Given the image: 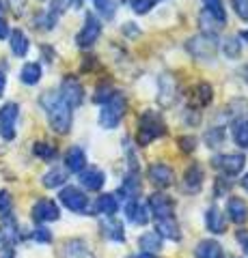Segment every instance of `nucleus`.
<instances>
[{
    "mask_svg": "<svg viewBox=\"0 0 248 258\" xmlns=\"http://www.w3.org/2000/svg\"><path fill=\"white\" fill-rule=\"evenodd\" d=\"M39 103H41V108L45 110L47 123H50L54 132L63 134V136L69 134L71 123H74V114H71V108L59 97V93H54V91L43 93Z\"/></svg>",
    "mask_w": 248,
    "mask_h": 258,
    "instance_id": "nucleus-1",
    "label": "nucleus"
},
{
    "mask_svg": "<svg viewBox=\"0 0 248 258\" xmlns=\"http://www.w3.org/2000/svg\"><path fill=\"white\" fill-rule=\"evenodd\" d=\"M166 134V123L160 112L156 110H145L138 118V132H136V142L140 144V147H147L154 140L162 138Z\"/></svg>",
    "mask_w": 248,
    "mask_h": 258,
    "instance_id": "nucleus-2",
    "label": "nucleus"
},
{
    "mask_svg": "<svg viewBox=\"0 0 248 258\" xmlns=\"http://www.w3.org/2000/svg\"><path fill=\"white\" fill-rule=\"evenodd\" d=\"M125 110H127V99L123 93H115L110 99L102 106V112H100V125L104 129H115L121 118L125 116Z\"/></svg>",
    "mask_w": 248,
    "mask_h": 258,
    "instance_id": "nucleus-3",
    "label": "nucleus"
},
{
    "mask_svg": "<svg viewBox=\"0 0 248 258\" xmlns=\"http://www.w3.org/2000/svg\"><path fill=\"white\" fill-rule=\"evenodd\" d=\"M186 50L194 56L196 60H214L216 54H218V39L214 35L201 32V35H194L188 39Z\"/></svg>",
    "mask_w": 248,
    "mask_h": 258,
    "instance_id": "nucleus-4",
    "label": "nucleus"
},
{
    "mask_svg": "<svg viewBox=\"0 0 248 258\" xmlns=\"http://www.w3.org/2000/svg\"><path fill=\"white\" fill-rule=\"evenodd\" d=\"M100 35H102V22L97 20V15L86 13L82 28H80V32L76 35V45L82 47V50H86V47H93L95 43H97Z\"/></svg>",
    "mask_w": 248,
    "mask_h": 258,
    "instance_id": "nucleus-5",
    "label": "nucleus"
},
{
    "mask_svg": "<svg viewBox=\"0 0 248 258\" xmlns=\"http://www.w3.org/2000/svg\"><path fill=\"white\" fill-rule=\"evenodd\" d=\"M59 97L67 103L69 108H78L84 101V86L80 84V80L76 76H65L61 80Z\"/></svg>",
    "mask_w": 248,
    "mask_h": 258,
    "instance_id": "nucleus-6",
    "label": "nucleus"
},
{
    "mask_svg": "<svg viewBox=\"0 0 248 258\" xmlns=\"http://www.w3.org/2000/svg\"><path fill=\"white\" fill-rule=\"evenodd\" d=\"M212 164L216 170H220L222 174L227 176H237L239 172L244 170L246 166V157L242 153H222V155H216L212 159Z\"/></svg>",
    "mask_w": 248,
    "mask_h": 258,
    "instance_id": "nucleus-7",
    "label": "nucleus"
},
{
    "mask_svg": "<svg viewBox=\"0 0 248 258\" xmlns=\"http://www.w3.org/2000/svg\"><path fill=\"white\" fill-rule=\"evenodd\" d=\"M59 200L61 205L69 209V211L74 213H86V209H89V198H86L84 191H80L78 187H63L61 194H59Z\"/></svg>",
    "mask_w": 248,
    "mask_h": 258,
    "instance_id": "nucleus-8",
    "label": "nucleus"
},
{
    "mask_svg": "<svg viewBox=\"0 0 248 258\" xmlns=\"http://www.w3.org/2000/svg\"><path fill=\"white\" fill-rule=\"evenodd\" d=\"M20 116V106L15 101H9L0 108V136L5 140H13L15 138V123Z\"/></svg>",
    "mask_w": 248,
    "mask_h": 258,
    "instance_id": "nucleus-9",
    "label": "nucleus"
},
{
    "mask_svg": "<svg viewBox=\"0 0 248 258\" xmlns=\"http://www.w3.org/2000/svg\"><path fill=\"white\" fill-rule=\"evenodd\" d=\"M147 207L151 215L156 217V220H164V217H173V211H175V203L171 196H166V194H151L147 198Z\"/></svg>",
    "mask_w": 248,
    "mask_h": 258,
    "instance_id": "nucleus-10",
    "label": "nucleus"
},
{
    "mask_svg": "<svg viewBox=\"0 0 248 258\" xmlns=\"http://www.w3.org/2000/svg\"><path fill=\"white\" fill-rule=\"evenodd\" d=\"M61 217V209L59 205L50 198H41L37 200L35 207H33V220L39 224H45V222H57Z\"/></svg>",
    "mask_w": 248,
    "mask_h": 258,
    "instance_id": "nucleus-11",
    "label": "nucleus"
},
{
    "mask_svg": "<svg viewBox=\"0 0 248 258\" xmlns=\"http://www.w3.org/2000/svg\"><path fill=\"white\" fill-rule=\"evenodd\" d=\"M147 174H149L151 183L158 185V187H171L173 181H175L173 168L169 164H162V161H158V164H151Z\"/></svg>",
    "mask_w": 248,
    "mask_h": 258,
    "instance_id": "nucleus-12",
    "label": "nucleus"
},
{
    "mask_svg": "<svg viewBox=\"0 0 248 258\" xmlns=\"http://www.w3.org/2000/svg\"><path fill=\"white\" fill-rule=\"evenodd\" d=\"M203 179H205V172L199 164H192L188 166V170L183 172V179H181V189L186 194H196L201 191L203 187Z\"/></svg>",
    "mask_w": 248,
    "mask_h": 258,
    "instance_id": "nucleus-13",
    "label": "nucleus"
},
{
    "mask_svg": "<svg viewBox=\"0 0 248 258\" xmlns=\"http://www.w3.org/2000/svg\"><path fill=\"white\" fill-rule=\"evenodd\" d=\"M188 101H190V106L194 108V110L207 108V106H210V103L214 101V88H212L210 84H207V82L196 84V86L190 91Z\"/></svg>",
    "mask_w": 248,
    "mask_h": 258,
    "instance_id": "nucleus-14",
    "label": "nucleus"
},
{
    "mask_svg": "<svg viewBox=\"0 0 248 258\" xmlns=\"http://www.w3.org/2000/svg\"><path fill=\"white\" fill-rule=\"evenodd\" d=\"M80 176V185H82L84 189H89V191H97L104 187V183H106V174H104L100 168H84L82 172H78Z\"/></svg>",
    "mask_w": 248,
    "mask_h": 258,
    "instance_id": "nucleus-15",
    "label": "nucleus"
},
{
    "mask_svg": "<svg viewBox=\"0 0 248 258\" xmlns=\"http://www.w3.org/2000/svg\"><path fill=\"white\" fill-rule=\"evenodd\" d=\"M102 232L104 237L115 241V243H123L125 241V230H123V224L117 220L115 215H108L102 220Z\"/></svg>",
    "mask_w": 248,
    "mask_h": 258,
    "instance_id": "nucleus-16",
    "label": "nucleus"
},
{
    "mask_svg": "<svg viewBox=\"0 0 248 258\" xmlns=\"http://www.w3.org/2000/svg\"><path fill=\"white\" fill-rule=\"evenodd\" d=\"M227 215L231 217L233 224H246L248 222V205L244 198L231 196L227 203Z\"/></svg>",
    "mask_w": 248,
    "mask_h": 258,
    "instance_id": "nucleus-17",
    "label": "nucleus"
},
{
    "mask_svg": "<svg viewBox=\"0 0 248 258\" xmlns=\"http://www.w3.org/2000/svg\"><path fill=\"white\" fill-rule=\"evenodd\" d=\"M205 224H207V228H210V232H214V235H225V232H227V217L222 215V211L218 207H210V209H207Z\"/></svg>",
    "mask_w": 248,
    "mask_h": 258,
    "instance_id": "nucleus-18",
    "label": "nucleus"
},
{
    "mask_svg": "<svg viewBox=\"0 0 248 258\" xmlns=\"http://www.w3.org/2000/svg\"><path fill=\"white\" fill-rule=\"evenodd\" d=\"M125 215H127V222L136 224V226L149 222V211H147V207H142V205L138 203V198H136V200H127V205H125Z\"/></svg>",
    "mask_w": 248,
    "mask_h": 258,
    "instance_id": "nucleus-19",
    "label": "nucleus"
},
{
    "mask_svg": "<svg viewBox=\"0 0 248 258\" xmlns=\"http://www.w3.org/2000/svg\"><path fill=\"white\" fill-rule=\"evenodd\" d=\"M65 166L69 172H82L86 168V153L82 147H71L65 153Z\"/></svg>",
    "mask_w": 248,
    "mask_h": 258,
    "instance_id": "nucleus-20",
    "label": "nucleus"
},
{
    "mask_svg": "<svg viewBox=\"0 0 248 258\" xmlns=\"http://www.w3.org/2000/svg\"><path fill=\"white\" fill-rule=\"evenodd\" d=\"M63 258H95L93 252L89 249V245L80 239H69L65 245H63Z\"/></svg>",
    "mask_w": 248,
    "mask_h": 258,
    "instance_id": "nucleus-21",
    "label": "nucleus"
},
{
    "mask_svg": "<svg viewBox=\"0 0 248 258\" xmlns=\"http://www.w3.org/2000/svg\"><path fill=\"white\" fill-rule=\"evenodd\" d=\"M196 258H225V247L214 239H203L196 243Z\"/></svg>",
    "mask_w": 248,
    "mask_h": 258,
    "instance_id": "nucleus-22",
    "label": "nucleus"
},
{
    "mask_svg": "<svg viewBox=\"0 0 248 258\" xmlns=\"http://www.w3.org/2000/svg\"><path fill=\"white\" fill-rule=\"evenodd\" d=\"M95 213H102V215H117L119 211V198L115 196V194H102V196L95 200Z\"/></svg>",
    "mask_w": 248,
    "mask_h": 258,
    "instance_id": "nucleus-23",
    "label": "nucleus"
},
{
    "mask_svg": "<svg viewBox=\"0 0 248 258\" xmlns=\"http://www.w3.org/2000/svg\"><path fill=\"white\" fill-rule=\"evenodd\" d=\"M156 232L160 237H166L171 241H177L181 235H179V224L175 217H164V220H158L156 224Z\"/></svg>",
    "mask_w": 248,
    "mask_h": 258,
    "instance_id": "nucleus-24",
    "label": "nucleus"
},
{
    "mask_svg": "<svg viewBox=\"0 0 248 258\" xmlns=\"http://www.w3.org/2000/svg\"><path fill=\"white\" fill-rule=\"evenodd\" d=\"M0 232H3V241L7 245H11V243H15V241L20 239V235H18V232H20L18 222H15L9 213H5L3 222H0Z\"/></svg>",
    "mask_w": 248,
    "mask_h": 258,
    "instance_id": "nucleus-25",
    "label": "nucleus"
},
{
    "mask_svg": "<svg viewBox=\"0 0 248 258\" xmlns=\"http://www.w3.org/2000/svg\"><path fill=\"white\" fill-rule=\"evenodd\" d=\"M65 181H67V168H61V166L52 168V170H47V172L43 174V179H41V183L45 185L47 189L63 187V185H65Z\"/></svg>",
    "mask_w": 248,
    "mask_h": 258,
    "instance_id": "nucleus-26",
    "label": "nucleus"
},
{
    "mask_svg": "<svg viewBox=\"0 0 248 258\" xmlns=\"http://www.w3.org/2000/svg\"><path fill=\"white\" fill-rule=\"evenodd\" d=\"M9 45H11V52L15 56H26L28 50H30V41H28V37L24 35L22 30H13L11 32V37H9Z\"/></svg>",
    "mask_w": 248,
    "mask_h": 258,
    "instance_id": "nucleus-27",
    "label": "nucleus"
},
{
    "mask_svg": "<svg viewBox=\"0 0 248 258\" xmlns=\"http://www.w3.org/2000/svg\"><path fill=\"white\" fill-rule=\"evenodd\" d=\"M175 93H177L175 80L171 76H162V80H160V103L162 106H171L175 101Z\"/></svg>",
    "mask_w": 248,
    "mask_h": 258,
    "instance_id": "nucleus-28",
    "label": "nucleus"
},
{
    "mask_svg": "<svg viewBox=\"0 0 248 258\" xmlns=\"http://www.w3.org/2000/svg\"><path fill=\"white\" fill-rule=\"evenodd\" d=\"M41 74L43 71H41V64L39 62H26L20 71V80L28 86H35V84H39V80H41Z\"/></svg>",
    "mask_w": 248,
    "mask_h": 258,
    "instance_id": "nucleus-29",
    "label": "nucleus"
},
{
    "mask_svg": "<svg viewBox=\"0 0 248 258\" xmlns=\"http://www.w3.org/2000/svg\"><path fill=\"white\" fill-rule=\"evenodd\" d=\"M138 194H140V181H138V176L136 174H132V176H127V179L123 181L121 189H119V194H117V198L123 196L125 200H136Z\"/></svg>",
    "mask_w": 248,
    "mask_h": 258,
    "instance_id": "nucleus-30",
    "label": "nucleus"
},
{
    "mask_svg": "<svg viewBox=\"0 0 248 258\" xmlns=\"http://www.w3.org/2000/svg\"><path fill=\"white\" fill-rule=\"evenodd\" d=\"M138 243H140V249H145L147 254H156L158 249H162V237H160L156 230H149L140 237Z\"/></svg>",
    "mask_w": 248,
    "mask_h": 258,
    "instance_id": "nucleus-31",
    "label": "nucleus"
},
{
    "mask_svg": "<svg viewBox=\"0 0 248 258\" xmlns=\"http://www.w3.org/2000/svg\"><path fill=\"white\" fill-rule=\"evenodd\" d=\"M233 140L237 147L248 149V118L235 120L233 123Z\"/></svg>",
    "mask_w": 248,
    "mask_h": 258,
    "instance_id": "nucleus-32",
    "label": "nucleus"
},
{
    "mask_svg": "<svg viewBox=\"0 0 248 258\" xmlns=\"http://www.w3.org/2000/svg\"><path fill=\"white\" fill-rule=\"evenodd\" d=\"M203 5H205V11L210 15H214V18L225 26L227 24V13H225V7H222V0H203Z\"/></svg>",
    "mask_w": 248,
    "mask_h": 258,
    "instance_id": "nucleus-33",
    "label": "nucleus"
},
{
    "mask_svg": "<svg viewBox=\"0 0 248 258\" xmlns=\"http://www.w3.org/2000/svg\"><path fill=\"white\" fill-rule=\"evenodd\" d=\"M222 52H225L229 58H237L242 54V39L235 35H229L225 41H222Z\"/></svg>",
    "mask_w": 248,
    "mask_h": 258,
    "instance_id": "nucleus-34",
    "label": "nucleus"
},
{
    "mask_svg": "<svg viewBox=\"0 0 248 258\" xmlns=\"http://www.w3.org/2000/svg\"><path fill=\"white\" fill-rule=\"evenodd\" d=\"M95 9L104 20H113L117 15V0H95Z\"/></svg>",
    "mask_w": 248,
    "mask_h": 258,
    "instance_id": "nucleus-35",
    "label": "nucleus"
},
{
    "mask_svg": "<svg viewBox=\"0 0 248 258\" xmlns=\"http://www.w3.org/2000/svg\"><path fill=\"white\" fill-rule=\"evenodd\" d=\"M205 144L210 149H216L218 144H222V140H225V129L222 127H212V129H207L205 132Z\"/></svg>",
    "mask_w": 248,
    "mask_h": 258,
    "instance_id": "nucleus-36",
    "label": "nucleus"
},
{
    "mask_svg": "<svg viewBox=\"0 0 248 258\" xmlns=\"http://www.w3.org/2000/svg\"><path fill=\"white\" fill-rule=\"evenodd\" d=\"M113 95H115V88L110 86L108 82H104V84H100L97 88H95L93 101H95V103H102V106H104V103H106V101H108Z\"/></svg>",
    "mask_w": 248,
    "mask_h": 258,
    "instance_id": "nucleus-37",
    "label": "nucleus"
},
{
    "mask_svg": "<svg viewBox=\"0 0 248 258\" xmlns=\"http://www.w3.org/2000/svg\"><path fill=\"white\" fill-rule=\"evenodd\" d=\"M35 155L45 159V161H50V159L57 157V147H52L50 142H37L35 144Z\"/></svg>",
    "mask_w": 248,
    "mask_h": 258,
    "instance_id": "nucleus-38",
    "label": "nucleus"
},
{
    "mask_svg": "<svg viewBox=\"0 0 248 258\" xmlns=\"http://www.w3.org/2000/svg\"><path fill=\"white\" fill-rule=\"evenodd\" d=\"M127 3H130V7L134 9V13H138V15L149 13V11L156 7V0H127Z\"/></svg>",
    "mask_w": 248,
    "mask_h": 258,
    "instance_id": "nucleus-39",
    "label": "nucleus"
},
{
    "mask_svg": "<svg viewBox=\"0 0 248 258\" xmlns=\"http://www.w3.org/2000/svg\"><path fill=\"white\" fill-rule=\"evenodd\" d=\"M177 144H179V149L183 153H192V151L196 149L199 140H196V136H181V138L177 140Z\"/></svg>",
    "mask_w": 248,
    "mask_h": 258,
    "instance_id": "nucleus-40",
    "label": "nucleus"
},
{
    "mask_svg": "<svg viewBox=\"0 0 248 258\" xmlns=\"http://www.w3.org/2000/svg\"><path fill=\"white\" fill-rule=\"evenodd\" d=\"M231 108L235 110L233 112L235 116H242V118L248 116V99H235L233 103H231ZM242 118H237V120H242Z\"/></svg>",
    "mask_w": 248,
    "mask_h": 258,
    "instance_id": "nucleus-41",
    "label": "nucleus"
},
{
    "mask_svg": "<svg viewBox=\"0 0 248 258\" xmlns=\"http://www.w3.org/2000/svg\"><path fill=\"white\" fill-rule=\"evenodd\" d=\"M33 239L37 241V243H50V241H52V232L47 228H43V226H39V228L33 230Z\"/></svg>",
    "mask_w": 248,
    "mask_h": 258,
    "instance_id": "nucleus-42",
    "label": "nucleus"
},
{
    "mask_svg": "<svg viewBox=\"0 0 248 258\" xmlns=\"http://www.w3.org/2000/svg\"><path fill=\"white\" fill-rule=\"evenodd\" d=\"M231 3H233V9L237 13V18L248 22V0H231Z\"/></svg>",
    "mask_w": 248,
    "mask_h": 258,
    "instance_id": "nucleus-43",
    "label": "nucleus"
},
{
    "mask_svg": "<svg viewBox=\"0 0 248 258\" xmlns=\"http://www.w3.org/2000/svg\"><path fill=\"white\" fill-rule=\"evenodd\" d=\"M11 205H13V200H11V194L7 191V189H3L0 191V213H9L11 211Z\"/></svg>",
    "mask_w": 248,
    "mask_h": 258,
    "instance_id": "nucleus-44",
    "label": "nucleus"
},
{
    "mask_svg": "<svg viewBox=\"0 0 248 258\" xmlns=\"http://www.w3.org/2000/svg\"><path fill=\"white\" fill-rule=\"evenodd\" d=\"M123 32H125L127 37H138V35H140V30H138V24H134V22L130 24V22H127V24H125V28H123Z\"/></svg>",
    "mask_w": 248,
    "mask_h": 258,
    "instance_id": "nucleus-45",
    "label": "nucleus"
},
{
    "mask_svg": "<svg viewBox=\"0 0 248 258\" xmlns=\"http://www.w3.org/2000/svg\"><path fill=\"white\" fill-rule=\"evenodd\" d=\"M9 5H11V9L20 15L24 11V5H26V0H9Z\"/></svg>",
    "mask_w": 248,
    "mask_h": 258,
    "instance_id": "nucleus-46",
    "label": "nucleus"
},
{
    "mask_svg": "<svg viewBox=\"0 0 248 258\" xmlns=\"http://www.w3.org/2000/svg\"><path fill=\"white\" fill-rule=\"evenodd\" d=\"M15 252H13V247L11 245H5L3 249H0V258H13Z\"/></svg>",
    "mask_w": 248,
    "mask_h": 258,
    "instance_id": "nucleus-47",
    "label": "nucleus"
},
{
    "mask_svg": "<svg viewBox=\"0 0 248 258\" xmlns=\"http://www.w3.org/2000/svg\"><path fill=\"white\" fill-rule=\"evenodd\" d=\"M239 243H242L244 254L248 256V232H242V235H239Z\"/></svg>",
    "mask_w": 248,
    "mask_h": 258,
    "instance_id": "nucleus-48",
    "label": "nucleus"
},
{
    "mask_svg": "<svg viewBox=\"0 0 248 258\" xmlns=\"http://www.w3.org/2000/svg\"><path fill=\"white\" fill-rule=\"evenodd\" d=\"M5 37H9V26L0 20V39H5Z\"/></svg>",
    "mask_w": 248,
    "mask_h": 258,
    "instance_id": "nucleus-49",
    "label": "nucleus"
},
{
    "mask_svg": "<svg viewBox=\"0 0 248 258\" xmlns=\"http://www.w3.org/2000/svg\"><path fill=\"white\" fill-rule=\"evenodd\" d=\"M5 86H7V78H5V74H0V97L5 93Z\"/></svg>",
    "mask_w": 248,
    "mask_h": 258,
    "instance_id": "nucleus-50",
    "label": "nucleus"
},
{
    "mask_svg": "<svg viewBox=\"0 0 248 258\" xmlns=\"http://www.w3.org/2000/svg\"><path fill=\"white\" fill-rule=\"evenodd\" d=\"M242 187H244V189L248 191V172L244 174V179H242Z\"/></svg>",
    "mask_w": 248,
    "mask_h": 258,
    "instance_id": "nucleus-51",
    "label": "nucleus"
},
{
    "mask_svg": "<svg viewBox=\"0 0 248 258\" xmlns=\"http://www.w3.org/2000/svg\"><path fill=\"white\" fill-rule=\"evenodd\" d=\"M239 39H244V41H248V30H242V32H239Z\"/></svg>",
    "mask_w": 248,
    "mask_h": 258,
    "instance_id": "nucleus-52",
    "label": "nucleus"
},
{
    "mask_svg": "<svg viewBox=\"0 0 248 258\" xmlns=\"http://www.w3.org/2000/svg\"><path fill=\"white\" fill-rule=\"evenodd\" d=\"M138 258H158V256H156V254H147V252H142Z\"/></svg>",
    "mask_w": 248,
    "mask_h": 258,
    "instance_id": "nucleus-53",
    "label": "nucleus"
},
{
    "mask_svg": "<svg viewBox=\"0 0 248 258\" xmlns=\"http://www.w3.org/2000/svg\"><path fill=\"white\" fill-rule=\"evenodd\" d=\"M3 15H5V3L0 0V20H3Z\"/></svg>",
    "mask_w": 248,
    "mask_h": 258,
    "instance_id": "nucleus-54",
    "label": "nucleus"
}]
</instances>
